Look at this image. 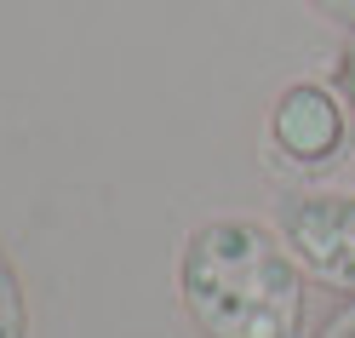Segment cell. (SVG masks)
<instances>
[{
  "instance_id": "obj_5",
  "label": "cell",
  "mask_w": 355,
  "mask_h": 338,
  "mask_svg": "<svg viewBox=\"0 0 355 338\" xmlns=\"http://www.w3.org/2000/svg\"><path fill=\"white\" fill-rule=\"evenodd\" d=\"M309 12H321L332 29H344V35H355V0H304Z\"/></svg>"
},
{
  "instance_id": "obj_3",
  "label": "cell",
  "mask_w": 355,
  "mask_h": 338,
  "mask_svg": "<svg viewBox=\"0 0 355 338\" xmlns=\"http://www.w3.org/2000/svg\"><path fill=\"white\" fill-rule=\"evenodd\" d=\"M355 138V109L327 81H293L270 103V149L298 172L332 167Z\"/></svg>"
},
{
  "instance_id": "obj_6",
  "label": "cell",
  "mask_w": 355,
  "mask_h": 338,
  "mask_svg": "<svg viewBox=\"0 0 355 338\" xmlns=\"http://www.w3.org/2000/svg\"><path fill=\"white\" fill-rule=\"evenodd\" d=\"M315 338H355V298H344L338 310H332L327 321H321V332H315Z\"/></svg>"
},
{
  "instance_id": "obj_7",
  "label": "cell",
  "mask_w": 355,
  "mask_h": 338,
  "mask_svg": "<svg viewBox=\"0 0 355 338\" xmlns=\"http://www.w3.org/2000/svg\"><path fill=\"white\" fill-rule=\"evenodd\" d=\"M338 81H344V98H349V109H355V35L344 40V58H338Z\"/></svg>"
},
{
  "instance_id": "obj_2",
  "label": "cell",
  "mask_w": 355,
  "mask_h": 338,
  "mask_svg": "<svg viewBox=\"0 0 355 338\" xmlns=\"http://www.w3.org/2000/svg\"><path fill=\"white\" fill-rule=\"evenodd\" d=\"M275 230L293 246L309 281L355 298V195L349 189H304L275 207Z\"/></svg>"
},
{
  "instance_id": "obj_1",
  "label": "cell",
  "mask_w": 355,
  "mask_h": 338,
  "mask_svg": "<svg viewBox=\"0 0 355 338\" xmlns=\"http://www.w3.org/2000/svg\"><path fill=\"white\" fill-rule=\"evenodd\" d=\"M304 264L258 218H207L178 253V298L201 338H298Z\"/></svg>"
},
{
  "instance_id": "obj_4",
  "label": "cell",
  "mask_w": 355,
  "mask_h": 338,
  "mask_svg": "<svg viewBox=\"0 0 355 338\" xmlns=\"http://www.w3.org/2000/svg\"><path fill=\"white\" fill-rule=\"evenodd\" d=\"M0 338H29V292L6 246H0Z\"/></svg>"
}]
</instances>
